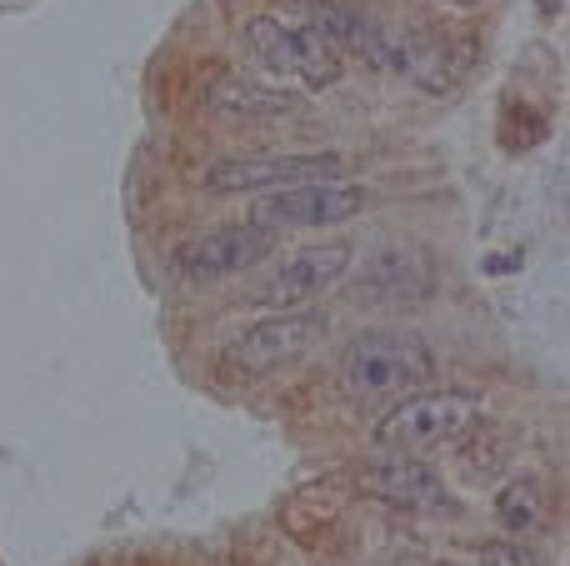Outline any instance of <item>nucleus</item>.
Instances as JSON below:
<instances>
[{
  "label": "nucleus",
  "instance_id": "9d476101",
  "mask_svg": "<svg viewBox=\"0 0 570 566\" xmlns=\"http://www.w3.org/2000/svg\"><path fill=\"white\" fill-rule=\"evenodd\" d=\"M355 491H365L375 501H391V507H405V511H451V491H445L441 471L415 457H401V451L391 461L355 467Z\"/></svg>",
  "mask_w": 570,
  "mask_h": 566
},
{
  "label": "nucleus",
  "instance_id": "6e6552de",
  "mask_svg": "<svg viewBox=\"0 0 570 566\" xmlns=\"http://www.w3.org/2000/svg\"><path fill=\"white\" fill-rule=\"evenodd\" d=\"M365 191L345 186V180H305V186L266 191V201H256L250 221L266 231H315V226H341V221L361 216Z\"/></svg>",
  "mask_w": 570,
  "mask_h": 566
},
{
  "label": "nucleus",
  "instance_id": "f03ea898",
  "mask_svg": "<svg viewBox=\"0 0 570 566\" xmlns=\"http://www.w3.org/2000/svg\"><path fill=\"white\" fill-rule=\"evenodd\" d=\"M485 417V397L465 387H421L401 401L395 411H385L375 441L385 451H401V457H425L435 447H451V441L471 437Z\"/></svg>",
  "mask_w": 570,
  "mask_h": 566
},
{
  "label": "nucleus",
  "instance_id": "20e7f679",
  "mask_svg": "<svg viewBox=\"0 0 570 566\" xmlns=\"http://www.w3.org/2000/svg\"><path fill=\"white\" fill-rule=\"evenodd\" d=\"M331 341V316L321 306H281L271 316L250 321L236 341L226 347V367L246 371V377H271L281 367L315 357Z\"/></svg>",
  "mask_w": 570,
  "mask_h": 566
},
{
  "label": "nucleus",
  "instance_id": "0eeeda50",
  "mask_svg": "<svg viewBox=\"0 0 570 566\" xmlns=\"http://www.w3.org/2000/svg\"><path fill=\"white\" fill-rule=\"evenodd\" d=\"M345 156L341 150H305V156H226L206 170V186L230 196H250V191H285V186H305V180H341Z\"/></svg>",
  "mask_w": 570,
  "mask_h": 566
},
{
  "label": "nucleus",
  "instance_id": "39448f33",
  "mask_svg": "<svg viewBox=\"0 0 570 566\" xmlns=\"http://www.w3.org/2000/svg\"><path fill=\"white\" fill-rule=\"evenodd\" d=\"M276 246H281V231H266L256 221H230V226L206 231V236L186 241L176 251V276L180 281H226V276L261 266L266 256H276Z\"/></svg>",
  "mask_w": 570,
  "mask_h": 566
},
{
  "label": "nucleus",
  "instance_id": "f257e3e1",
  "mask_svg": "<svg viewBox=\"0 0 570 566\" xmlns=\"http://www.w3.org/2000/svg\"><path fill=\"white\" fill-rule=\"evenodd\" d=\"M435 351L425 336L405 326H365L345 341L335 377L341 391L355 401H385V397H411V391L435 381Z\"/></svg>",
  "mask_w": 570,
  "mask_h": 566
},
{
  "label": "nucleus",
  "instance_id": "423d86ee",
  "mask_svg": "<svg viewBox=\"0 0 570 566\" xmlns=\"http://www.w3.org/2000/svg\"><path fill=\"white\" fill-rule=\"evenodd\" d=\"M291 10L325 46L351 50L355 60H365L375 70H401V36L391 26H381L375 16H365V10L345 6V0H291Z\"/></svg>",
  "mask_w": 570,
  "mask_h": 566
},
{
  "label": "nucleus",
  "instance_id": "2eb2a0df",
  "mask_svg": "<svg viewBox=\"0 0 570 566\" xmlns=\"http://www.w3.org/2000/svg\"><path fill=\"white\" fill-rule=\"evenodd\" d=\"M445 6H461V10H471V6H481V0H445Z\"/></svg>",
  "mask_w": 570,
  "mask_h": 566
},
{
  "label": "nucleus",
  "instance_id": "1a4fd4ad",
  "mask_svg": "<svg viewBox=\"0 0 570 566\" xmlns=\"http://www.w3.org/2000/svg\"><path fill=\"white\" fill-rule=\"evenodd\" d=\"M355 251L351 241H315V246H301L291 251L285 261H276L266 281L256 286V301L261 306H311L321 291H331L335 281L351 271Z\"/></svg>",
  "mask_w": 570,
  "mask_h": 566
},
{
  "label": "nucleus",
  "instance_id": "7ed1b4c3",
  "mask_svg": "<svg viewBox=\"0 0 570 566\" xmlns=\"http://www.w3.org/2000/svg\"><path fill=\"white\" fill-rule=\"evenodd\" d=\"M246 50L266 76L295 80L301 90H331L345 70L341 50L325 46L311 26L281 20V16H250L246 20Z\"/></svg>",
  "mask_w": 570,
  "mask_h": 566
},
{
  "label": "nucleus",
  "instance_id": "ddd939ff",
  "mask_svg": "<svg viewBox=\"0 0 570 566\" xmlns=\"http://www.w3.org/2000/svg\"><path fill=\"white\" fill-rule=\"evenodd\" d=\"M541 517H546L541 477H505V487L495 491V521H501V531L525 537V531L541 527Z\"/></svg>",
  "mask_w": 570,
  "mask_h": 566
},
{
  "label": "nucleus",
  "instance_id": "4468645a",
  "mask_svg": "<svg viewBox=\"0 0 570 566\" xmlns=\"http://www.w3.org/2000/svg\"><path fill=\"white\" fill-rule=\"evenodd\" d=\"M475 566H535V552L521 547V541H491V547H481V557Z\"/></svg>",
  "mask_w": 570,
  "mask_h": 566
},
{
  "label": "nucleus",
  "instance_id": "f8f14e48",
  "mask_svg": "<svg viewBox=\"0 0 570 566\" xmlns=\"http://www.w3.org/2000/svg\"><path fill=\"white\" fill-rule=\"evenodd\" d=\"M305 96L285 86H266V80H240V76H220L210 86V110L226 120H271V116H291L301 110Z\"/></svg>",
  "mask_w": 570,
  "mask_h": 566
},
{
  "label": "nucleus",
  "instance_id": "9b49d317",
  "mask_svg": "<svg viewBox=\"0 0 570 566\" xmlns=\"http://www.w3.org/2000/svg\"><path fill=\"white\" fill-rule=\"evenodd\" d=\"M435 291V261L421 246H385L361 266L351 296L375 301V306H405Z\"/></svg>",
  "mask_w": 570,
  "mask_h": 566
},
{
  "label": "nucleus",
  "instance_id": "dca6fc26",
  "mask_svg": "<svg viewBox=\"0 0 570 566\" xmlns=\"http://www.w3.org/2000/svg\"><path fill=\"white\" fill-rule=\"evenodd\" d=\"M435 566H451V562H435Z\"/></svg>",
  "mask_w": 570,
  "mask_h": 566
}]
</instances>
